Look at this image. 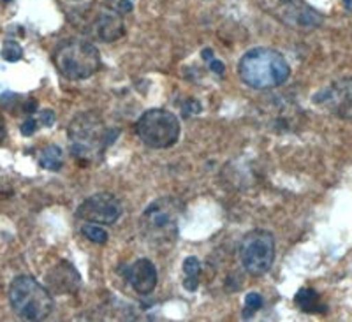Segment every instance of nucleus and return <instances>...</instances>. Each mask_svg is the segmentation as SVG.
<instances>
[{"mask_svg":"<svg viewBox=\"0 0 352 322\" xmlns=\"http://www.w3.org/2000/svg\"><path fill=\"white\" fill-rule=\"evenodd\" d=\"M69 150L72 157L85 164H99L118 131L109 127L97 111H85L71 120L67 129Z\"/></svg>","mask_w":352,"mask_h":322,"instance_id":"obj_1","label":"nucleus"},{"mask_svg":"<svg viewBox=\"0 0 352 322\" xmlns=\"http://www.w3.org/2000/svg\"><path fill=\"white\" fill-rule=\"evenodd\" d=\"M184 204L176 197H160L146 206L140 217V235L153 250H168L180 235Z\"/></svg>","mask_w":352,"mask_h":322,"instance_id":"obj_2","label":"nucleus"},{"mask_svg":"<svg viewBox=\"0 0 352 322\" xmlns=\"http://www.w3.org/2000/svg\"><path fill=\"white\" fill-rule=\"evenodd\" d=\"M240 78L248 87L268 90L284 85L291 76V65L282 53L272 48H254L240 60Z\"/></svg>","mask_w":352,"mask_h":322,"instance_id":"obj_3","label":"nucleus"},{"mask_svg":"<svg viewBox=\"0 0 352 322\" xmlns=\"http://www.w3.org/2000/svg\"><path fill=\"white\" fill-rule=\"evenodd\" d=\"M53 62L64 78L81 81L92 78L100 69V53L90 41L67 39L53 52Z\"/></svg>","mask_w":352,"mask_h":322,"instance_id":"obj_4","label":"nucleus"},{"mask_svg":"<svg viewBox=\"0 0 352 322\" xmlns=\"http://www.w3.org/2000/svg\"><path fill=\"white\" fill-rule=\"evenodd\" d=\"M9 303L21 321H46L53 312V298L36 279L21 275L9 286Z\"/></svg>","mask_w":352,"mask_h":322,"instance_id":"obj_5","label":"nucleus"},{"mask_svg":"<svg viewBox=\"0 0 352 322\" xmlns=\"http://www.w3.org/2000/svg\"><path fill=\"white\" fill-rule=\"evenodd\" d=\"M140 140L153 150H166L180 140V120L168 109H150L138 120Z\"/></svg>","mask_w":352,"mask_h":322,"instance_id":"obj_6","label":"nucleus"},{"mask_svg":"<svg viewBox=\"0 0 352 322\" xmlns=\"http://www.w3.org/2000/svg\"><path fill=\"white\" fill-rule=\"evenodd\" d=\"M240 261L252 277L268 273L275 261V238L266 229L247 233L240 243Z\"/></svg>","mask_w":352,"mask_h":322,"instance_id":"obj_7","label":"nucleus"},{"mask_svg":"<svg viewBox=\"0 0 352 322\" xmlns=\"http://www.w3.org/2000/svg\"><path fill=\"white\" fill-rule=\"evenodd\" d=\"M122 213H124L122 201L109 192H97L90 195L76 210L78 219L99 226H111L120 219Z\"/></svg>","mask_w":352,"mask_h":322,"instance_id":"obj_8","label":"nucleus"},{"mask_svg":"<svg viewBox=\"0 0 352 322\" xmlns=\"http://www.w3.org/2000/svg\"><path fill=\"white\" fill-rule=\"evenodd\" d=\"M312 100L320 109L352 122V78H342L320 88Z\"/></svg>","mask_w":352,"mask_h":322,"instance_id":"obj_9","label":"nucleus"},{"mask_svg":"<svg viewBox=\"0 0 352 322\" xmlns=\"http://www.w3.org/2000/svg\"><path fill=\"white\" fill-rule=\"evenodd\" d=\"M81 30L88 36H92L96 41L100 43H115L120 37H124L125 27L122 21L118 11H109V9H102L97 11L90 17H81Z\"/></svg>","mask_w":352,"mask_h":322,"instance_id":"obj_10","label":"nucleus"},{"mask_svg":"<svg viewBox=\"0 0 352 322\" xmlns=\"http://www.w3.org/2000/svg\"><path fill=\"white\" fill-rule=\"evenodd\" d=\"M278 17L284 23L298 28H314L320 25V14H317L303 0H280Z\"/></svg>","mask_w":352,"mask_h":322,"instance_id":"obj_11","label":"nucleus"},{"mask_svg":"<svg viewBox=\"0 0 352 322\" xmlns=\"http://www.w3.org/2000/svg\"><path fill=\"white\" fill-rule=\"evenodd\" d=\"M124 275L138 294H150L157 286L155 264L150 259H138L136 263L125 268Z\"/></svg>","mask_w":352,"mask_h":322,"instance_id":"obj_12","label":"nucleus"},{"mask_svg":"<svg viewBox=\"0 0 352 322\" xmlns=\"http://www.w3.org/2000/svg\"><path fill=\"white\" fill-rule=\"evenodd\" d=\"M48 282L50 287H52L55 292L65 294V292H76L78 287H80L81 283V279L72 264H69L67 261H62V263L50 273Z\"/></svg>","mask_w":352,"mask_h":322,"instance_id":"obj_13","label":"nucleus"},{"mask_svg":"<svg viewBox=\"0 0 352 322\" xmlns=\"http://www.w3.org/2000/svg\"><path fill=\"white\" fill-rule=\"evenodd\" d=\"M294 301L307 314H324L326 312V306L320 303V296L317 294L316 290L310 289V287L298 290Z\"/></svg>","mask_w":352,"mask_h":322,"instance_id":"obj_14","label":"nucleus"},{"mask_svg":"<svg viewBox=\"0 0 352 322\" xmlns=\"http://www.w3.org/2000/svg\"><path fill=\"white\" fill-rule=\"evenodd\" d=\"M39 164L41 167L48 169V171H60L62 164H64V151L56 144L44 147L39 151Z\"/></svg>","mask_w":352,"mask_h":322,"instance_id":"obj_15","label":"nucleus"},{"mask_svg":"<svg viewBox=\"0 0 352 322\" xmlns=\"http://www.w3.org/2000/svg\"><path fill=\"white\" fill-rule=\"evenodd\" d=\"M184 273L185 280L184 286L185 289L194 292L197 290V286H199V273H201V264L196 257H187L184 263Z\"/></svg>","mask_w":352,"mask_h":322,"instance_id":"obj_16","label":"nucleus"},{"mask_svg":"<svg viewBox=\"0 0 352 322\" xmlns=\"http://www.w3.org/2000/svg\"><path fill=\"white\" fill-rule=\"evenodd\" d=\"M81 233H83L85 238H88L94 243H99V245H104V243L108 242V233H106L102 227H99V224H85V226L81 227Z\"/></svg>","mask_w":352,"mask_h":322,"instance_id":"obj_17","label":"nucleus"},{"mask_svg":"<svg viewBox=\"0 0 352 322\" xmlns=\"http://www.w3.org/2000/svg\"><path fill=\"white\" fill-rule=\"evenodd\" d=\"M2 56L8 62H18L23 56V50L16 41H6L4 46H2Z\"/></svg>","mask_w":352,"mask_h":322,"instance_id":"obj_18","label":"nucleus"},{"mask_svg":"<svg viewBox=\"0 0 352 322\" xmlns=\"http://www.w3.org/2000/svg\"><path fill=\"white\" fill-rule=\"evenodd\" d=\"M245 303H247V308L243 312V319H250L254 312H257L263 306V298L257 292H248Z\"/></svg>","mask_w":352,"mask_h":322,"instance_id":"obj_19","label":"nucleus"},{"mask_svg":"<svg viewBox=\"0 0 352 322\" xmlns=\"http://www.w3.org/2000/svg\"><path fill=\"white\" fill-rule=\"evenodd\" d=\"M36 129H37V120L30 116V118H27L23 124H21V134L32 136L34 132H36Z\"/></svg>","mask_w":352,"mask_h":322,"instance_id":"obj_20","label":"nucleus"},{"mask_svg":"<svg viewBox=\"0 0 352 322\" xmlns=\"http://www.w3.org/2000/svg\"><path fill=\"white\" fill-rule=\"evenodd\" d=\"M210 69H212V71L219 76H224V72H226V65L222 64L220 60H215V58L210 60Z\"/></svg>","mask_w":352,"mask_h":322,"instance_id":"obj_21","label":"nucleus"},{"mask_svg":"<svg viewBox=\"0 0 352 322\" xmlns=\"http://www.w3.org/2000/svg\"><path fill=\"white\" fill-rule=\"evenodd\" d=\"M41 120H43L44 125H53L55 124V113L50 111V109H46V111L41 113Z\"/></svg>","mask_w":352,"mask_h":322,"instance_id":"obj_22","label":"nucleus"},{"mask_svg":"<svg viewBox=\"0 0 352 322\" xmlns=\"http://www.w3.org/2000/svg\"><path fill=\"white\" fill-rule=\"evenodd\" d=\"M116 11L118 12H131L132 11V4L129 0H118V4H116Z\"/></svg>","mask_w":352,"mask_h":322,"instance_id":"obj_23","label":"nucleus"},{"mask_svg":"<svg viewBox=\"0 0 352 322\" xmlns=\"http://www.w3.org/2000/svg\"><path fill=\"white\" fill-rule=\"evenodd\" d=\"M4 138H6V125H4V120H2V116H0V144H2Z\"/></svg>","mask_w":352,"mask_h":322,"instance_id":"obj_24","label":"nucleus"},{"mask_svg":"<svg viewBox=\"0 0 352 322\" xmlns=\"http://www.w3.org/2000/svg\"><path fill=\"white\" fill-rule=\"evenodd\" d=\"M344 4H345V8L349 9V11H352V0H344Z\"/></svg>","mask_w":352,"mask_h":322,"instance_id":"obj_25","label":"nucleus"},{"mask_svg":"<svg viewBox=\"0 0 352 322\" xmlns=\"http://www.w3.org/2000/svg\"><path fill=\"white\" fill-rule=\"evenodd\" d=\"M2 2H11V0H2Z\"/></svg>","mask_w":352,"mask_h":322,"instance_id":"obj_26","label":"nucleus"}]
</instances>
